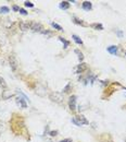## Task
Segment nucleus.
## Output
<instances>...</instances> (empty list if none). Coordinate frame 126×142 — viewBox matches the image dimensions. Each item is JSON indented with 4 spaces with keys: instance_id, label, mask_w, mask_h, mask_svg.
I'll return each instance as SVG.
<instances>
[{
    "instance_id": "obj_2",
    "label": "nucleus",
    "mask_w": 126,
    "mask_h": 142,
    "mask_svg": "<svg viewBox=\"0 0 126 142\" xmlns=\"http://www.w3.org/2000/svg\"><path fill=\"white\" fill-rule=\"evenodd\" d=\"M69 106H70V109L72 111H74L76 109V96L72 95L69 100Z\"/></svg>"
},
{
    "instance_id": "obj_11",
    "label": "nucleus",
    "mask_w": 126,
    "mask_h": 142,
    "mask_svg": "<svg viewBox=\"0 0 126 142\" xmlns=\"http://www.w3.org/2000/svg\"><path fill=\"white\" fill-rule=\"evenodd\" d=\"M108 52L110 53V54H112V55H116V53H117V46H114V45L109 46L108 47Z\"/></svg>"
},
{
    "instance_id": "obj_17",
    "label": "nucleus",
    "mask_w": 126,
    "mask_h": 142,
    "mask_svg": "<svg viewBox=\"0 0 126 142\" xmlns=\"http://www.w3.org/2000/svg\"><path fill=\"white\" fill-rule=\"evenodd\" d=\"M0 88H2V89L7 88V83H5V79H3L2 77H0Z\"/></svg>"
},
{
    "instance_id": "obj_10",
    "label": "nucleus",
    "mask_w": 126,
    "mask_h": 142,
    "mask_svg": "<svg viewBox=\"0 0 126 142\" xmlns=\"http://www.w3.org/2000/svg\"><path fill=\"white\" fill-rule=\"evenodd\" d=\"M20 26H21V30H22V31H27L28 28H31V23H28V22H26V23L22 22V23L20 24Z\"/></svg>"
},
{
    "instance_id": "obj_16",
    "label": "nucleus",
    "mask_w": 126,
    "mask_h": 142,
    "mask_svg": "<svg viewBox=\"0 0 126 142\" xmlns=\"http://www.w3.org/2000/svg\"><path fill=\"white\" fill-rule=\"evenodd\" d=\"M75 54H77L79 61H83V60H84V55H83V53H80L78 49H75Z\"/></svg>"
},
{
    "instance_id": "obj_6",
    "label": "nucleus",
    "mask_w": 126,
    "mask_h": 142,
    "mask_svg": "<svg viewBox=\"0 0 126 142\" xmlns=\"http://www.w3.org/2000/svg\"><path fill=\"white\" fill-rule=\"evenodd\" d=\"M87 69V65L86 63H80V65H78V67L75 69V72L76 73H82L84 70Z\"/></svg>"
},
{
    "instance_id": "obj_14",
    "label": "nucleus",
    "mask_w": 126,
    "mask_h": 142,
    "mask_svg": "<svg viewBox=\"0 0 126 142\" xmlns=\"http://www.w3.org/2000/svg\"><path fill=\"white\" fill-rule=\"evenodd\" d=\"M72 37L75 41V43H77V44H79V45H83V41L77 36V35H72Z\"/></svg>"
},
{
    "instance_id": "obj_27",
    "label": "nucleus",
    "mask_w": 126,
    "mask_h": 142,
    "mask_svg": "<svg viewBox=\"0 0 126 142\" xmlns=\"http://www.w3.org/2000/svg\"><path fill=\"white\" fill-rule=\"evenodd\" d=\"M61 142H72V141H71L70 139H66V140H62Z\"/></svg>"
},
{
    "instance_id": "obj_15",
    "label": "nucleus",
    "mask_w": 126,
    "mask_h": 142,
    "mask_svg": "<svg viewBox=\"0 0 126 142\" xmlns=\"http://www.w3.org/2000/svg\"><path fill=\"white\" fill-rule=\"evenodd\" d=\"M91 27H93L95 30H99V31L103 30V26L101 25V24H98V23H93V24H91Z\"/></svg>"
},
{
    "instance_id": "obj_8",
    "label": "nucleus",
    "mask_w": 126,
    "mask_h": 142,
    "mask_svg": "<svg viewBox=\"0 0 126 142\" xmlns=\"http://www.w3.org/2000/svg\"><path fill=\"white\" fill-rule=\"evenodd\" d=\"M11 96H13V93L11 92V91L5 90V91H3L2 92V98L3 100H9Z\"/></svg>"
},
{
    "instance_id": "obj_25",
    "label": "nucleus",
    "mask_w": 126,
    "mask_h": 142,
    "mask_svg": "<svg viewBox=\"0 0 126 142\" xmlns=\"http://www.w3.org/2000/svg\"><path fill=\"white\" fill-rule=\"evenodd\" d=\"M116 34H117V35H118V36H120V37H122V36H123V33H122L121 31H118V30H117V31H116Z\"/></svg>"
},
{
    "instance_id": "obj_28",
    "label": "nucleus",
    "mask_w": 126,
    "mask_h": 142,
    "mask_svg": "<svg viewBox=\"0 0 126 142\" xmlns=\"http://www.w3.org/2000/svg\"><path fill=\"white\" fill-rule=\"evenodd\" d=\"M2 129H3V128H2V126L0 125V133H1V131H2Z\"/></svg>"
},
{
    "instance_id": "obj_3",
    "label": "nucleus",
    "mask_w": 126,
    "mask_h": 142,
    "mask_svg": "<svg viewBox=\"0 0 126 142\" xmlns=\"http://www.w3.org/2000/svg\"><path fill=\"white\" fill-rule=\"evenodd\" d=\"M50 98L53 102H57V103H62V100H63L61 94H59V93H51L50 94Z\"/></svg>"
},
{
    "instance_id": "obj_19",
    "label": "nucleus",
    "mask_w": 126,
    "mask_h": 142,
    "mask_svg": "<svg viewBox=\"0 0 126 142\" xmlns=\"http://www.w3.org/2000/svg\"><path fill=\"white\" fill-rule=\"evenodd\" d=\"M51 25L53 26V27L56 28V30H58V31H63V30H62V27H61V26H60L59 24H57V23H54V22H52V23H51Z\"/></svg>"
},
{
    "instance_id": "obj_5",
    "label": "nucleus",
    "mask_w": 126,
    "mask_h": 142,
    "mask_svg": "<svg viewBox=\"0 0 126 142\" xmlns=\"http://www.w3.org/2000/svg\"><path fill=\"white\" fill-rule=\"evenodd\" d=\"M16 104H18L20 107H22V108H26V107H27V105H26V103H25V100L22 97L16 98Z\"/></svg>"
},
{
    "instance_id": "obj_9",
    "label": "nucleus",
    "mask_w": 126,
    "mask_h": 142,
    "mask_svg": "<svg viewBox=\"0 0 126 142\" xmlns=\"http://www.w3.org/2000/svg\"><path fill=\"white\" fill-rule=\"evenodd\" d=\"M91 8H93L91 2H89V1H84V2H83V9H84V10L89 11V10H91Z\"/></svg>"
},
{
    "instance_id": "obj_24",
    "label": "nucleus",
    "mask_w": 126,
    "mask_h": 142,
    "mask_svg": "<svg viewBox=\"0 0 126 142\" xmlns=\"http://www.w3.org/2000/svg\"><path fill=\"white\" fill-rule=\"evenodd\" d=\"M58 131H50V136H52V137H54V136H57Z\"/></svg>"
},
{
    "instance_id": "obj_23",
    "label": "nucleus",
    "mask_w": 126,
    "mask_h": 142,
    "mask_svg": "<svg viewBox=\"0 0 126 142\" xmlns=\"http://www.w3.org/2000/svg\"><path fill=\"white\" fill-rule=\"evenodd\" d=\"M72 122H73V124H75L76 126H80V125L78 124V121H77V120H76L75 118H73V119H72Z\"/></svg>"
},
{
    "instance_id": "obj_7",
    "label": "nucleus",
    "mask_w": 126,
    "mask_h": 142,
    "mask_svg": "<svg viewBox=\"0 0 126 142\" xmlns=\"http://www.w3.org/2000/svg\"><path fill=\"white\" fill-rule=\"evenodd\" d=\"M10 65H11V68H12L13 71H15L18 63H16V60H15V58H14V56H11L10 57Z\"/></svg>"
},
{
    "instance_id": "obj_20",
    "label": "nucleus",
    "mask_w": 126,
    "mask_h": 142,
    "mask_svg": "<svg viewBox=\"0 0 126 142\" xmlns=\"http://www.w3.org/2000/svg\"><path fill=\"white\" fill-rule=\"evenodd\" d=\"M0 11H1L2 13H8L9 11H10V9H9L8 7H1V8H0Z\"/></svg>"
},
{
    "instance_id": "obj_18",
    "label": "nucleus",
    "mask_w": 126,
    "mask_h": 142,
    "mask_svg": "<svg viewBox=\"0 0 126 142\" xmlns=\"http://www.w3.org/2000/svg\"><path fill=\"white\" fill-rule=\"evenodd\" d=\"M59 39L62 42V43H63V44H64V48H67V47H69L70 43L66 41V39H64V38H63V37H59Z\"/></svg>"
},
{
    "instance_id": "obj_22",
    "label": "nucleus",
    "mask_w": 126,
    "mask_h": 142,
    "mask_svg": "<svg viewBox=\"0 0 126 142\" xmlns=\"http://www.w3.org/2000/svg\"><path fill=\"white\" fill-rule=\"evenodd\" d=\"M20 13H21V14H23V16H26V14H27V12H26L24 9H22V8H20Z\"/></svg>"
},
{
    "instance_id": "obj_12",
    "label": "nucleus",
    "mask_w": 126,
    "mask_h": 142,
    "mask_svg": "<svg viewBox=\"0 0 126 142\" xmlns=\"http://www.w3.org/2000/svg\"><path fill=\"white\" fill-rule=\"evenodd\" d=\"M60 8L63 9V10L69 9L70 8V2L69 1H62V2H60Z\"/></svg>"
},
{
    "instance_id": "obj_13",
    "label": "nucleus",
    "mask_w": 126,
    "mask_h": 142,
    "mask_svg": "<svg viewBox=\"0 0 126 142\" xmlns=\"http://www.w3.org/2000/svg\"><path fill=\"white\" fill-rule=\"evenodd\" d=\"M73 21H74V23H76V24H80V25H83V26H86V23L85 22H83L82 20H79V19H77V18H73Z\"/></svg>"
},
{
    "instance_id": "obj_21",
    "label": "nucleus",
    "mask_w": 126,
    "mask_h": 142,
    "mask_svg": "<svg viewBox=\"0 0 126 142\" xmlns=\"http://www.w3.org/2000/svg\"><path fill=\"white\" fill-rule=\"evenodd\" d=\"M24 5H25V7H29V8H33V7H34V3L31 2V1H25Z\"/></svg>"
},
{
    "instance_id": "obj_26",
    "label": "nucleus",
    "mask_w": 126,
    "mask_h": 142,
    "mask_svg": "<svg viewBox=\"0 0 126 142\" xmlns=\"http://www.w3.org/2000/svg\"><path fill=\"white\" fill-rule=\"evenodd\" d=\"M13 10L14 11H20V8H19L18 5H13Z\"/></svg>"
},
{
    "instance_id": "obj_1",
    "label": "nucleus",
    "mask_w": 126,
    "mask_h": 142,
    "mask_svg": "<svg viewBox=\"0 0 126 142\" xmlns=\"http://www.w3.org/2000/svg\"><path fill=\"white\" fill-rule=\"evenodd\" d=\"M31 30L33 32H42L44 27L40 23H37V22H32L31 23Z\"/></svg>"
},
{
    "instance_id": "obj_4",
    "label": "nucleus",
    "mask_w": 126,
    "mask_h": 142,
    "mask_svg": "<svg viewBox=\"0 0 126 142\" xmlns=\"http://www.w3.org/2000/svg\"><path fill=\"white\" fill-rule=\"evenodd\" d=\"M75 119L77 120V121H78V124H79L80 126H83V125H88V124H89V121H88L87 119H86L85 117L83 116V115H79V116H78V117H76Z\"/></svg>"
}]
</instances>
